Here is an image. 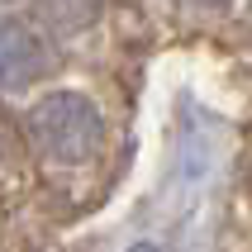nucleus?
I'll return each instance as SVG.
<instances>
[{"instance_id":"20e7f679","label":"nucleus","mask_w":252,"mask_h":252,"mask_svg":"<svg viewBox=\"0 0 252 252\" xmlns=\"http://www.w3.org/2000/svg\"><path fill=\"white\" fill-rule=\"evenodd\" d=\"M195 5H205V10H219V5H228V0H195Z\"/></svg>"},{"instance_id":"7ed1b4c3","label":"nucleus","mask_w":252,"mask_h":252,"mask_svg":"<svg viewBox=\"0 0 252 252\" xmlns=\"http://www.w3.org/2000/svg\"><path fill=\"white\" fill-rule=\"evenodd\" d=\"M128 252H162V248H153V243H133Z\"/></svg>"},{"instance_id":"39448f33","label":"nucleus","mask_w":252,"mask_h":252,"mask_svg":"<svg viewBox=\"0 0 252 252\" xmlns=\"http://www.w3.org/2000/svg\"><path fill=\"white\" fill-rule=\"evenodd\" d=\"M248 19H252V10H248Z\"/></svg>"},{"instance_id":"f03ea898","label":"nucleus","mask_w":252,"mask_h":252,"mask_svg":"<svg viewBox=\"0 0 252 252\" xmlns=\"http://www.w3.org/2000/svg\"><path fill=\"white\" fill-rule=\"evenodd\" d=\"M48 71V48L33 29L0 19V91H24Z\"/></svg>"},{"instance_id":"f257e3e1","label":"nucleus","mask_w":252,"mask_h":252,"mask_svg":"<svg viewBox=\"0 0 252 252\" xmlns=\"http://www.w3.org/2000/svg\"><path fill=\"white\" fill-rule=\"evenodd\" d=\"M33 153L48 157L53 167H81L100 153L105 143V119H100L95 100L81 91H53L43 95L24 119Z\"/></svg>"}]
</instances>
